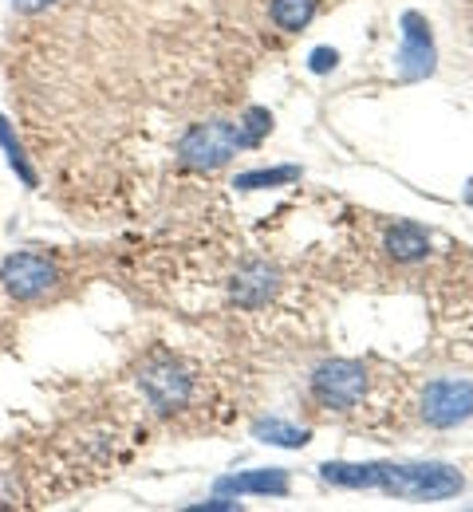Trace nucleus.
Instances as JSON below:
<instances>
[{
  "instance_id": "6e6552de",
  "label": "nucleus",
  "mask_w": 473,
  "mask_h": 512,
  "mask_svg": "<svg viewBox=\"0 0 473 512\" xmlns=\"http://www.w3.org/2000/svg\"><path fill=\"white\" fill-rule=\"evenodd\" d=\"M276 288H280V272L265 264V260H249V264H241L237 268V276H233V284H229V296H233V304L237 308H265L272 296H276Z\"/></svg>"
},
{
  "instance_id": "2eb2a0df",
  "label": "nucleus",
  "mask_w": 473,
  "mask_h": 512,
  "mask_svg": "<svg viewBox=\"0 0 473 512\" xmlns=\"http://www.w3.org/2000/svg\"><path fill=\"white\" fill-rule=\"evenodd\" d=\"M272 127V119H269V111H261V107H253L249 115H245V123H241V130H245V142L249 146H257L265 134H269Z\"/></svg>"
},
{
  "instance_id": "1a4fd4ad",
  "label": "nucleus",
  "mask_w": 473,
  "mask_h": 512,
  "mask_svg": "<svg viewBox=\"0 0 473 512\" xmlns=\"http://www.w3.org/2000/svg\"><path fill=\"white\" fill-rule=\"evenodd\" d=\"M221 497H245V493H265V497H288V473L284 469H253V473H233L217 481Z\"/></svg>"
},
{
  "instance_id": "ddd939ff",
  "label": "nucleus",
  "mask_w": 473,
  "mask_h": 512,
  "mask_svg": "<svg viewBox=\"0 0 473 512\" xmlns=\"http://www.w3.org/2000/svg\"><path fill=\"white\" fill-rule=\"evenodd\" d=\"M296 178H300V166H276V170L241 174L233 186H237V190H272V186H284V182H296Z\"/></svg>"
},
{
  "instance_id": "a211bd4d",
  "label": "nucleus",
  "mask_w": 473,
  "mask_h": 512,
  "mask_svg": "<svg viewBox=\"0 0 473 512\" xmlns=\"http://www.w3.org/2000/svg\"><path fill=\"white\" fill-rule=\"evenodd\" d=\"M462 197H466V205H473V178L466 182V193H462Z\"/></svg>"
},
{
  "instance_id": "dca6fc26",
  "label": "nucleus",
  "mask_w": 473,
  "mask_h": 512,
  "mask_svg": "<svg viewBox=\"0 0 473 512\" xmlns=\"http://www.w3.org/2000/svg\"><path fill=\"white\" fill-rule=\"evenodd\" d=\"M336 64H339L336 48H316V52H312V71H332Z\"/></svg>"
},
{
  "instance_id": "9d476101",
  "label": "nucleus",
  "mask_w": 473,
  "mask_h": 512,
  "mask_svg": "<svg viewBox=\"0 0 473 512\" xmlns=\"http://www.w3.org/2000/svg\"><path fill=\"white\" fill-rule=\"evenodd\" d=\"M387 253L403 264H414V260H426L430 256V233L422 225H410V221H399L391 233H387Z\"/></svg>"
},
{
  "instance_id": "39448f33",
  "label": "nucleus",
  "mask_w": 473,
  "mask_h": 512,
  "mask_svg": "<svg viewBox=\"0 0 473 512\" xmlns=\"http://www.w3.org/2000/svg\"><path fill=\"white\" fill-rule=\"evenodd\" d=\"M138 386H142V394L150 398V406H154L158 414L182 410V406L190 402V394H194L190 371H186L182 363H174V359H154V363H146L142 375H138Z\"/></svg>"
},
{
  "instance_id": "9b49d317",
  "label": "nucleus",
  "mask_w": 473,
  "mask_h": 512,
  "mask_svg": "<svg viewBox=\"0 0 473 512\" xmlns=\"http://www.w3.org/2000/svg\"><path fill=\"white\" fill-rule=\"evenodd\" d=\"M253 438H257V442H265V446L304 449L312 434H308L304 426H292V422H284V418H261V422L253 426Z\"/></svg>"
},
{
  "instance_id": "20e7f679",
  "label": "nucleus",
  "mask_w": 473,
  "mask_h": 512,
  "mask_svg": "<svg viewBox=\"0 0 473 512\" xmlns=\"http://www.w3.org/2000/svg\"><path fill=\"white\" fill-rule=\"evenodd\" d=\"M0 284L12 300H40L60 284V268L40 253H12L0 264Z\"/></svg>"
},
{
  "instance_id": "f8f14e48",
  "label": "nucleus",
  "mask_w": 473,
  "mask_h": 512,
  "mask_svg": "<svg viewBox=\"0 0 473 512\" xmlns=\"http://www.w3.org/2000/svg\"><path fill=\"white\" fill-rule=\"evenodd\" d=\"M272 24L284 32H300L316 16V0H272Z\"/></svg>"
},
{
  "instance_id": "7ed1b4c3",
  "label": "nucleus",
  "mask_w": 473,
  "mask_h": 512,
  "mask_svg": "<svg viewBox=\"0 0 473 512\" xmlns=\"http://www.w3.org/2000/svg\"><path fill=\"white\" fill-rule=\"evenodd\" d=\"M367 390V367L355 359H328L312 375V394L328 410H351Z\"/></svg>"
},
{
  "instance_id": "423d86ee",
  "label": "nucleus",
  "mask_w": 473,
  "mask_h": 512,
  "mask_svg": "<svg viewBox=\"0 0 473 512\" xmlns=\"http://www.w3.org/2000/svg\"><path fill=\"white\" fill-rule=\"evenodd\" d=\"M422 418L438 430L462 426L466 418H473V383H466V379L430 383L422 394Z\"/></svg>"
},
{
  "instance_id": "f03ea898",
  "label": "nucleus",
  "mask_w": 473,
  "mask_h": 512,
  "mask_svg": "<svg viewBox=\"0 0 473 512\" xmlns=\"http://www.w3.org/2000/svg\"><path fill=\"white\" fill-rule=\"evenodd\" d=\"M245 130L241 123H202L186 130L178 142V162L186 170H221L237 150H245Z\"/></svg>"
},
{
  "instance_id": "f3484780",
  "label": "nucleus",
  "mask_w": 473,
  "mask_h": 512,
  "mask_svg": "<svg viewBox=\"0 0 473 512\" xmlns=\"http://www.w3.org/2000/svg\"><path fill=\"white\" fill-rule=\"evenodd\" d=\"M56 0H12V8L20 12V16H40V12H48Z\"/></svg>"
},
{
  "instance_id": "0eeeda50",
  "label": "nucleus",
  "mask_w": 473,
  "mask_h": 512,
  "mask_svg": "<svg viewBox=\"0 0 473 512\" xmlns=\"http://www.w3.org/2000/svg\"><path fill=\"white\" fill-rule=\"evenodd\" d=\"M434 71V40L430 24L418 12L403 16V48H399V75L403 79H422Z\"/></svg>"
},
{
  "instance_id": "f257e3e1",
  "label": "nucleus",
  "mask_w": 473,
  "mask_h": 512,
  "mask_svg": "<svg viewBox=\"0 0 473 512\" xmlns=\"http://www.w3.org/2000/svg\"><path fill=\"white\" fill-rule=\"evenodd\" d=\"M320 477L339 489H379L387 497H403L418 505H434L446 497H458L466 489V477L446 465V461H418V465H395V461H367V465H347L328 461Z\"/></svg>"
},
{
  "instance_id": "4468645a",
  "label": "nucleus",
  "mask_w": 473,
  "mask_h": 512,
  "mask_svg": "<svg viewBox=\"0 0 473 512\" xmlns=\"http://www.w3.org/2000/svg\"><path fill=\"white\" fill-rule=\"evenodd\" d=\"M0 146H4V154H8V162H12V170L20 174V182L24 186H36V174H32V166H28V158H24V150H20V142H16V134H12V123L0 115Z\"/></svg>"
}]
</instances>
